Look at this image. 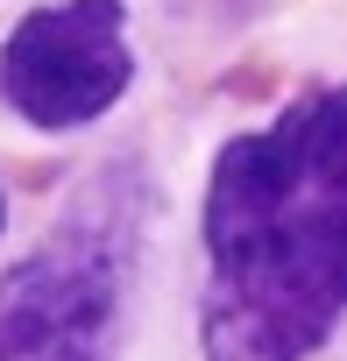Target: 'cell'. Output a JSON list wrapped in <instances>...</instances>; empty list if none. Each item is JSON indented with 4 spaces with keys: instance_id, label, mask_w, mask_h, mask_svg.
Here are the masks:
<instances>
[{
    "instance_id": "obj_3",
    "label": "cell",
    "mask_w": 347,
    "mask_h": 361,
    "mask_svg": "<svg viewBox=\"0 0 347 361\" xmlns=\"http://www.w3.org/2000/svg\"><path fill=\"white\" fill-rule=\"evenodd\" d=\"M128 227L78 220L57 227L22 269L0 276V361H99L106 319L121 305Z\"/></svg>"
},
{
    "instance_id": "obj_1",
    "label": "cell",
    "mask_w": 347,
    "mask_h": 361,
    "mask_svg": "<svg viewBox=\"0 0 347 361\" xmlns=\"http://www.w3.org/2000/svg\"><path fill=\"white\" fill-rule=\"evenodd\" d=\"M347 312V85L234 135L206 185V361H305Z\"/></svg>"
},
{
    "instance_id": "obj_4",
    "label": "cell",
    "mask_w": 347,
    "mask_h": 361,
    "mask_svg": "<svg viewBox=\"0 0 347 361\" xmlns=\"http://www.w3.org/2000/svg\"><path fill=\"white\" fill-rule=\"evenodd\" d=\"M0 220H8V199H0Z\"/></svg>"
},
{
    "instance_id": "obj_2",
    "label": "cell",
    "mask_w": 347,
    "mask_h": 361,
    "mask_svg": "<svg viewBox=\"0 0 347 361\" xmlns=\"http://www.w3.org/2000/svg\"><path fill=\"white\" fill-rule=\"evenodd\" d=\"M135 78L128 8L121 0H57L15 22L0 50V99L29 128H85L99 121Z\"/></svg>"
}]
</instances>
